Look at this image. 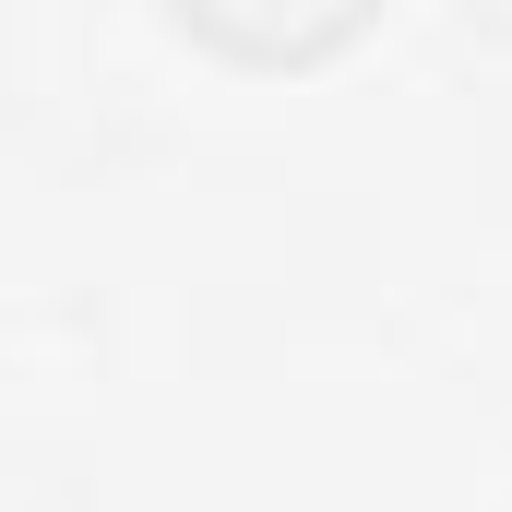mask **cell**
<instances>
[{"instance_id":"6da1fadb","label":"cell","mask_w":512,"mask_h":512,"mask_svg":"<svg viewBox=\"0 0 512 512\" xmlns=\"http://www.w3.org/2000/svg\"><path fill=\"white\" fill-rule=\"evenodd\" d=\"M203 36H227V48H251V60H310V48H334L370 0H179Z\"/></svg>"}]
</instances>
